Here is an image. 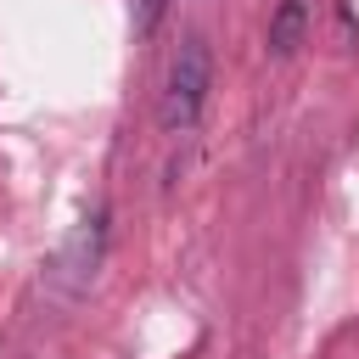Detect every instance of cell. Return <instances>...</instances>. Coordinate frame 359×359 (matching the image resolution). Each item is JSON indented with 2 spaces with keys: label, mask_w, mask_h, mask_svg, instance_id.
Returning <instances> with one entry per match:
<instances>
[{
  "label": "cell",
  "mask_w": 359,
  "mask_h": 359,
  "mask_svg": "<svg viewBox=\"0 0 359 359\" xmlns=\"http://www.w3.org/2000/svg\"><path fill=\"white\" fill-rule=\"evenodd\" d=\"M163 6H168V0H135V11H140V17H135V28H140V34H151V28H157V17H163Z\"/></svg>",
  "instance_id": "cell-3"
},
{
  "label": "cell",
  "mask_w": 359,
  "mask_h": 359,
  "mask_svg": "<svg viewBox=\"0 0 359 359\" xmlns=\"http://www.w3.org/2000/svg\"><path fill=\"white\" fill-rule=\"evenodd\" d=\"M208 84H213V56H208V39L191 34V39H180V50H174V62H168V79H163V107H157V118H163L168 135H185V129L202 118Z\"/></svg>",
  "instance_id": "cell-1"
},
{
  "label": "cell",
  "mask_w": 359,
  "mask_h": 359,
  "mask_svg": "<svg viewBox=\"0 0 359 359\" xmlns=\"http://www.w3.org/2000/svg\"><path fill=\"white\" fill-rule=\"evenodd\" d=\"M309 34V0H275V17H269V56H292Z\"/></svg>",
  "instance_id": "cell-2"
}]
</instances>
